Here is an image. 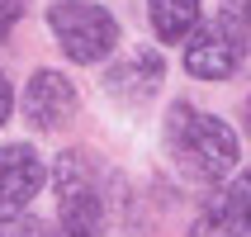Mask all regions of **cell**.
Segmentation results:
<instances>
[{"instance_id": "1", "label": "cell", "mask_w": 251, "mask_h": 237, "mask_svg": "<svg viewBox=\"0 0 251 237\" xmlns=\"http://www.w3.org/2000/svg\"><path fill=\"white\" fill-rule=\"evenodd\" d=\"M166 133H171V152L190 181L213 185L237 166V133L213 114H195L190 105H176Z\"/></svg>"}, {"instance_id": "2", "label": "cell", "mask_w": 251, "mask_h": 237, "mask_svg": "<svg viewBox=\"0 0 251 237\" xmlns=\"http://www.w3.org/2000/svg\"><path fill=\"white\" fill-rule=\"evenodd\" d=\"M48 28L62 43V53L71 62H81V67L104 62L114 53V43H119L114 14L104 5H90V0H57V5H48Z\"/></svg>"}, {"instance_id": "3", "label": "cell", "mask_w": 251, "mask_h": 237, "mask_svg": "<svg viewBox=\"0 0 251 237\" xmlns=\"http://www.w3.org/2000/svg\"><path fill=\"white\" fill-rule=\"evenodd\" d=\"M57 190H62V213H57V237H100L104 233V204L85 176L81 152H67L57 161Z\"/></svg>"}, {"instance_id": "4", "label": "cell", "mask_w": 251, "mask_h": 237, "mask_svg": "<svg viewBox=\"0 0 251 237\" xmlns=\"http://www.w3.org/2000/svg\"><path fill=\"white\" fill-rule=\"evenodd\" d=\"M43 181H48V166L28 142L0 147V223L24 213V204L43 190Z\"/></svg>"}, {"instance_id": "5", "label": "cell", "mask_w": 251, "mask_h": 237, "mask_svg": "<svg viewBox=\"0 0 251 237\" xmlns=\"http://www.w3.org/2000/svg\"><path fill=\"white\" fill-rule=\"evenodd\" d=\"M242 57H247V48H242L223 24H213V28H199L195 38H190V48H185V71L199 76V81H227V76L242 67Z\"/></svg>"}, {"instance_id": "6", "label": "cell", "mask_w": 251, "mask_h": 237, "mask_svg": "<svg viewBox=\"0 0 251 237\" xmlns=\"http://www.w3.org/2000/svg\"><path fill=\"white\" fill-rule=\"evenodd\" d=\"M24 114L33 128H62L76 114V85L62 71H38L24 90Z\"/></svg>"}, {"instance_id": "7", "label": "cell", "mask_w": 251, "mask_h": 237, "mask_svg": "<svg viewBox=\"0 0 251 237\" xmlns=\"http://www.w3.org/2000/svg\"><path fill=\"white\" fill-rule=\"evenodd\" d=\"M161 71H166L161 53H138V57H128L124 67H114L104 76V90L114 100H124V105H138V100H147L161 85Z\"/></svg>"}, {"instance_id": "8", "label": "cell", "mask_w": 251, "mask_h": 237, "mask_svg": "<svg viewBox=\"0 0 251 237\" xmlns=\"http://www.w3.org/2000/svg\"><path fill=\"white\" fill-rule=\"evenodd\" d=\"M147 14L161 43H180L199 28V0H147Z\"/></svg>"}, {"instance_id": "9", "label": "cell", "mask_w": 251, "mask_h": 237, "mask_svg": "<svg viewBox=\"0 0 251 237\" xmlns=\"http://www.w3.org/2000/svg\"><path fill=\"white\" fill-rule=\"evenodd\" d=\"M218 213H223L227 237H251V166L237 176V185L218 199Z\"/></svg>"}, {"instance_id": "10", "label": "cell", "mask_w": 251, "mask_h": 237, "mask_svg": "<svg viewBox=\"0 0 251 237\" xmlns=\"http://www.w3.org/2000/svg\"><path fill=\"white\" fill-rule=\"evenodd\" d=\"M218 24L242 43L251 48V0H223V14H218Z\"/></svg>"}, {"instance_id": "11", "label": "cell", "mask_w": 251, "mask_h": 237, "mask_svg": "<svg viewBox=\"0 0 251 237\" xmlns=\"http://www.w3.org/2000/svg\"><path fill=\"white\" fill-rule=\"evenodd\" d=\"M24 5H28V0H0V43L10 38V28L19 24V14H24Z\"/></svg>"}, {"instance_id": "12", "label": "cell", "mask_w": 251, "mask_h": 237, "mask_svg": "<svg viewBox=\"0 0 251 237\" xmlns=\"http://www.w3.org/2000/svg\"><path fill=\"white\" fill-rule=\"evenodd\" d=\"M5 119H10V81L0 76V124H5Z\"/></svg>"}]
</instances>
